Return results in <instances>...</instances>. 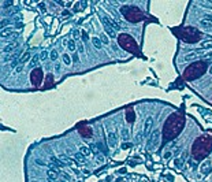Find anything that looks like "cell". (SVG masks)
Listing matches in <instances>:
<instances>
[{
    "label": "cell",
    "instance_id": "obj_1",
    "mask_svg": "<svg viewBox=\"0 0 212 182\" xmlns=\"http://www.w3.org/2000/svg\"><path fill=\"white\" fill-rule=\"evenodd\" d=\"M183 126H185V118L179 114H171L166 119V123L163 126V140H174L182 131Z\"/></svg>",
    "mask_w": 212,
    "mask_h": 182
},
{
    "label": "cell",
    "instance_id": "obj_2",
    "mask_svg": "<svg viewBox=\"0 0 212 182\" xmlns=\"http://www.w3.org/2000/svg\"><path fill=\"white\" fill-rule=\"evenodd\" d=\"M212 151V138L208 136H201L192 145V155L196 160H203Z\"/></svg>",
    "mask_w": 212,
    "mask_h": 182
},
{
    "label": "cell",
    "instance_id": "obj_3",
    "mask_svg": "<svg viewBox=\"0 0 212 182\" xmlns=\"http://www.w3.org/2000/svg\"><path fill=\"white\" fill-rule=\"evenodd\" d=\"M207 60H198V62L192 63L190 66L186 67V70L183 71V80L185 81H193L200 78L203 74H205L207 71Z\"/></svg>",
    "mask_w": 212,
    "mask_h": 182
},
{
    "label": "cell",
    "instance_id": "obj_4",
    "mask_svg": "<svg viewBox=\"0 0 212 182\" xmlns=\"http://www.w3.org/2000/svg\"><path fill=\"white\" fill-rule=\"evenodd\" d=\"M175 33L183 42H188V44H194V42H198L201 40V33L192 26L175 29Z\"/></svg>",
    "mask_w": 212,
    "mask_h": 182
},
{
    "label": "cell",
    "instance_id": "obj_5",
    "mask_svg": "<svg viewBox=\"0 0 212 182\" xmlns=\"http://www.w3.org/2000/svg\"><path fill=\"white\" fill-rule=\"evenodd\" d=\"M120 11H122L123 17L129 22H132V24H138V22H141L144 19L142 11L136 6H125L120 8Z\"/></svg>",
    "mask_w": 212,
    "mask_h": 182
},
{
    "label": "cell",
    "instance_id": "obj_6",
    "mask_svg": "<svg viewBox=\"0 0 212 182\" xmlns=\"http://www.w3.org/2000/svg\"><path fill=\"white\" fill-rule=\"evenodd\" d=\"M118 42L119 45L127 52H132V54H140V49H138V45L136 42V40L133 39L130 34H126V33H122L118 37Z\"/></svg>",
    "mask_w": 212,
    "mask_h": 182
},
{
    "label": "cell",
    "instance_id": "obj_7",
    "mask_svg": "<svg viewBox=\"0 0 212 182\" xmlns=\"http://www.w3.org/2000/svg\"><path fill=\"white\" fill-rule=\"evenodd\" d=\"M42 78H44L42 77V70L40 69V67H36L33 71L30 73V82H32L34 86H39V85L41 84Z\"/></svg>",
    "mask_w": 212,
    "mask_h": 182
},
{
    "label": "cell",
    "instance_id": "obj_8",
    "mask_svg": "<svg viewBox=\"0 0 212 182\" xmlns=\"http://www.w3.org/2000/svg\"><path fill=\"white\" fill-rule=\"evenodd\" d=\"M101 22H103V26H104V30L107 32V34L110 37H115L117 36V30L114 29L112 26H111V24H110V21H108V17H103L101 18Z\"/></svg>",
    "mask_w": 212,
    "mask_h": 182
},
{
    "label": "cell",
    "instance_id": "obj_9",
    "mask_svg": "<svg viewBox=\"0 0 212 182\" xmlns=\"http://www.w3.org/2000/svg\"><path fill=\"white\" fill-rule=\"evenodd\" d=\"M159 137H160V133H159V130H153V133H152V136H151V138H149V144H148V149H155L156 148V145H157V140H159Z\"/></svg>",
    "mask_w": 212,
    "mask_h": 182
},
{
    "label": "cell",
    "instance_id": "obj_10",
    "mask_svg": "<svg viewBox=\"0 0 212 182\" xmlns=\"http://www.w3.org/2000/svg\"><path fill=\"white\" fill-rule=\"evenodd\" d=\"M107 140H108V145H110V148H115V145H117V143H118L117 133H115V131H108Z\"/></svg>",
    "mask_w": 212,
    "mask_h": 182
},
{
    "label": "cell",
    "instance_id": "obj_11",
    "mask_svg": "<svg viewBox=\"0 0 212 182\" xmlns=\"http://www.w3.org/2000/svg\"><path fill=\"white\" fill-rule=\"evenodd\" d=\"M78 131H80V134L85 138H90L93 136V131L89 126H81V127L78 129Z\"/></svg>",
    "mask_w": 212,
    "mask_h": 182
},
{
    "label": "cell",
    "instance_id": "obj_12",
    "mask_svg": "<svg viewBox=\"0 0 212 182\" xmlns=\"http://www.w3.org/2000/svg\"><path fill=\"white\" fill-rule=\"evenodd\" d=\"M152 123H153V119L152 118H146L145 123H144V130H142V136H148L151 131V127H152Z\"/></svg>",
    "mask_w": 212,
    "mask_h": 182
},
{
    "label": "cell",
    "instance_id": "obj_13",
    "mask_svg": "<svg viewBox=\"0 0 212 182\" xmlns=\"http://www.w3.org/2000/svg\"><path fill=\"white\" fill-rule=\"evenodd\" d=\"M47 175H48V179H49V181H52V182L58 181V173H56V170L52 167V164H51V167H49V170H48Z\"/></svg>",
    "mask_w": 212,
    "mask_h": 182
},
{
    "label": "cell",
    "instance_id": "obj_14",
    "mask_svg": "<svg viewBox=\"0 0 212 182\" xmlns=\"http://www.w3.org/2000/svg\"><path fill=\"white\" fill-rule=\"evenodd\" d=\"M126 119H127V122L133 123L136 119V114H134V110L133 108H129V110H126Z\"/></svg>",
    "mask_w": 212,
    "mask_h": 182
},
{
    "label": "cell",
    "instance_id": "obj_15",
    "mask_svg": "<svg viewBox=\"0 0 212 182\" xmlns=\"http://www.w3.org/2000/svg\"><path fill=\"white\" fill-rule=\"evenodd\" d=\"M17 47H18V42H17V41H12V42H10L8 45L3 47V52H4V54H7V52H11V51H14Z\"/></svg>",
    "mask_w": 212,
    "mask_h": 182
},
{
    "label": "cell",
    "instance_id": "obj_16",
    "mask_svg": "<svg viewBox=\"0 0 212 182\" xmlns=\"http://www.w3.org/2000/svg\"><path fill=\"white\" fill-rule=\"evenodd\" d=\"M74 155V159L78 162V163H81V164H84L85 163V160H86V156H84L82 153H73Z\"/></svg>",
    "mask_w": 212,
    "mask_h": 182
},
{
    "label": "cell",
    "instance_id": "obj_17",
    "mask_svg": "<svg viewBox=\"0 0 212 182\" xmlns=\"http://www.w3.org/2000/svg\"><path fill=\"white\" fill-rule=\"evenodd\" d=\"M51 85H54V75H52V74H48V75H47V81H45L44 88L47 89V88H49Z\"/></svg>",
    "mask_w": 212,
    "mask_h": 182
},
{
    "label": "cell",
    "instance_id": "obj_18",
    "mask_svg": "<svg viewBox=\"0 0 212 182\" xmlns=\"http://www.w3.org/2000/svg\"><path fill=\"white\" fill-rule=\"evenodd\" d=\"M39 60H40V55H34V56L30 59L29 66H30V67H36L37 63H39Z\"/></svg>",
    "mask_w": 212,
    "mask_h": 182
},
{
    "label": "cell",
    "instance_id": "obj_19",
    "mask_svg": "<svg viewBox=\"0 0 212 182\" xmlns=\"http://www.w3.org/2000/svg\"><path fill=\"white\" fill-rule=\"evenodd\" d=\"M51 162L56 166V167H63V166H66V164L63 163V162H60L58 158H55V156H51Z\"/></svg>",
    "mask_w": 212,
    "mask_h": 182
},
{
    "label": "cell",
    "instance_id": "obj_20",
    "mask_svg": "<svg viewBox=\"0 0 212 182\" xmlns=\"http://www.w3.org/2000/svg\"><path fill=\"white\" fill-rule=\"evenodd\" d=\"M92 44L95 45L97 49H101V47H103V44H101V41H100V39H97V37H93V39H92Z\"/></svg>",
    "mask_w": 212,
    "mask_h": 182
},
{
    "label": "cell",
    "instance_id": "obj_21",
    "mask_svg": "<svg viewBox=\"0 0 212 182\" xmlns=\"http://www.w3.org/2000/svg\"><path fill=\"white\" fill-rule=\"evenodd\" d=\"M209 170H211V163H209V162H205V163L201 166V173L205 174V173H208Z\"/></svg>",
    "mask_w": 212,
    "mask_h": 182
},
{
    "label": "cell",
    "instance_id": "obj_22",
    "mask_svg": "<svg viewBox=\"0 0 212 182\" xmlns=\"http://www.w3.org/2000/svg\"><path fill=\"white\" fill-rule=\"evenodd\" d=\"M80 152L82 153L84 156H86V158L90 155V149L88 148V146H81V148H80Z\"/></svg>",
    "mask_w": 212,
    "mask_h": 182
},
{
    "label": "cell",
    "instance_id": "obj_23",
    "mask_svg": "<svg viewBox=\"0 0 212 182\" xmlns=\"http://www.w3.org/2000/svg\"><path fill=\"white\" fill-rule=\"evenodd\" d=\"M108 21H110L111 26H112V27H114V29H115V30H119V29H120V25L118 24L117 21H114V19H112V18H110V17H108Z\"/></svg>",
    "mask_w": 212,
    "mask_h": 182
},
{
    "label": "cell",
    "instance_id": "obj_24",
    "mask_svg": "<svg viewBox=\"0 0 212 182\" xmlns=\"http://www.w3.org/2000/svg\"><path fill=\"white\" fill-rule=\"evenodd\" d=\"M19 37V33H17V32H12L11 34H8V36H6V37H3V40L4 39H8V40H17Z\"/></svg>",
    "mask_w": 212,
    "mask_h": 182
},
{
    "label": "cell",
    "instance_id": "obj_25",
    "mask_svg": "<svg viewBox=\"0 0 212 182\" xmlns=\"http://www.w3.org/2000/svg\"><path fill=\"white\" fill-rule=\"evenodd\" d=\"M59 159H60V160H62L64 164H71V163H73V162L70 160V159L67 158L66 155H63V153H62V155H59Z\"/></svg>",
    "mask_w": 212,
    "mask_h": 182
},
{
    "label": "cell",
    "instance_id": "obj_26",
    "mask_svg": "<svg viewBox=\"0 0 212 182\" xmlns=\"http://www.w3.org/2000/svg\"><path fill=\"white\" fill-rule=\"evenodd\" d=\"M29 56H30V51H26L23 55H22L21 59H19V63H25L27 59H29Z\"/></svg>",
    "mask_w": 212,
    "mask_h": 182
},
{
    "label": "cell",
    "instance_id": "obj_27",
    "mask_svg": "<svg viewBox=\"0 0 212 182\" xmlns=\"http://www.w3.org/2000/svg\"><path fill=\"white\" fill-rule=\"evenodd\" d=\"M67 48H69V49H70L71 52H75V49H77V45H75V44H74V41L71 40V41L67 42Z\"/></svg>",
    "mask_w": 212,
    "mask_h": 182
},
{
    "label": "cell",
    "instance_id": "obj_28",
    "mask_svg": "<svg viewBox=\"0 0 212 182\" xmlns=\"http://www.w3.org/2000/svg\"><path fill=\"white\" fill-rule=\"evenodd\" d=\"M17 55H18V54H11V55H8V56H6V58H4V62H8V60L15 59V58H17Z\"/></svg>",
    "mask_w": 212,
    "mask_h": 182
},
{
    "label": "cell",
    "instance_id": "obj_29",
    "mask_svg": "<svg viewBox=\"0 0 212 182\" xmlns=\"http://www.w3.org/2000/svg\"><path fill=\"white\" fill-rule=\"evenodd\" d=\"M63 60H64V63H66V64H70V63H71L70 56H69V55H66V54H63Z\"/></svg>",
    "mask_w": 212,
    "mask_h": 182
},
{
    "label": "cell",
    "instance_id": "obj_30",
    "mask_svg": "<svg viewBox=\"0 0 212 182\" xmlns=\"http://www.w3.org/2000/svg\"><path fill=\"white\" fill-rule=\"evenodd\" d=\"M201 48H212V41H207V42H203V45H201Z\"/></svg>",
    "mask_w": 212,
    "mask_h": 182
},
{
    "label": "cell",
    "instance_id": "obj_31",
    "mask_svg": "<svg viewBox=\"0 0 212 182\" xmlns=\"http://www.w3.org/2000/svg\"><path fill=\"white\" fill-rule=\"evenodd\" d=\"M122 137H123V140H127V138H129V131L126 130V129H123V130H122Z\"/></svg>",
    "mask_w": 212,
    "mask_h": 182
},
{
    "label": "cell",
    "instance_id": "obj_32",
    "mask_svg": "<svg viewBox=\"0 0 212 182\" xmlns=\"http://www.w3.org/2000/svg\"><path fill=\"white\" fill-rule=\"evenodd\" d=\"M47 56H48V52L47 51H42L41 54H40V59H41V60H45V59H47Z\"/></svg>",
    "mask_w": 212,
    "mask_h": 182
},
{
    "label": "cell",
    "instance_id": "obj_33",
    "mask_svg": "<svg viewBox=\"0 0 212 182\" xmlns=\"http://www.w3.org/2000/svg\"><path fill=\"white\" fill-rule=\"evenodd\" d=\"M49 56H51V59H52V60H56V58H58V52L54 49V51L51 52V55H49Z\"/></svg>",
    "mask_w": 212,
    "mask_h": 182
},
{
    "label": "cell",
    "instance_id": "obj_34",
    "mask_svg": "<svg viewBox=\"0 0 212 182\" xmlns=\"http://www.w3.org/2000/svg\"><path fill=\"white\" fill-rule=\"evenodd\" d=\"M90 149H92L93 152L96 153V155H99V149H97V146H96L95 144H92V145H90Z\"/></svg>",
    "mask_w": 212,
    "mask_h": 182
},
{
    "label": "cell",
    "instance_id": "obj_35",
    "mask_svg": "<svg viewBox=\"0 0 212 182\" xmlns=\"http://www.w3.org/2000/svg\"><path fill=\"white\" fill-rule=\"evenodd\" d=\"M96 158H97V160H99L100 163H103V162H104V156L100 155V153H99V155H96Z\"/></svg>",
    "mask_w": 212,
    "mask_h": 182
},
{
    "label": "cell",
    "instance_id": "obj_36",
    "mask_svg": "<svg viewBox=\"0 0 212 182\" xmlns=\"http://www.w3.org/2000/svg\"><path fill=\"white\" fill-rule=\"evenodd\" d=\"M7 24H10V21H8V19H3V21H2V27H3V29H4V26H6Z\"/></svg>",
    "mask_w": 212,
    "mask_h": 182
},
{
    "label": "cell",
    "instance_id": "obj_37",
    "mask_svg": "<svg viewBox=\"0 0 212 182\" xmlns=\"http://www.w3.org/2000/svg\"><path fill=\"white\" fill-rule=\"evenodd\" d=\"M101 41L104 42V44H108V39H107V36H104V34H103V36H101Z\"/></svg>",
    "mask_w": 212,
    "mask_h": 182
},
{
    "label": "cell",
    "instance_id": "obj_38",
    "mask_svg": "<svg viewBox=\"0 0 212 182\" xmlns=\"http://www.w3.org/2000/svg\"><path fill=\"white\" fill-rule=\"evenodd\" d=\"M82 39H84L85 41H86V40L89 39V36H88V33H86V32H82Z\"/></svg>",
    "mask_w": 212,
    "mask_h": 182
},
{
    "label": "cell",
    "instance_id": "obj_39",
    "mask_svg": "<svg viewBox=\"0 0 212 182\" xmlns=\"http://www.w3.org/2000/svg\"><path fill=\"white\" fill-rule=\"evenodd\" d=\"M36 163H37V164H40V166H45V163H44V162H42V160H40V159H37V160H36Z\"/></svg>",
    "mask_w": 212,
    "mask_h": 182
},
{
    "label": "cell",
    "instance_id": "obj_40",
    "mask_svg": "<svg viewBox=\"0 0 212 182\" xmlns=\"http://www.w3.org/2000/svg\"><path fill=\"white\" fill-rule=\"evenodd\" d=\"M78 51H80V52H84V47H82V44H78Z\"/></svg>",
    "mask_w": 212,
    "mask_h": 182
},
{
    "label": "cell",
    "instance_id": "obj_41",
    "mask_svg": "<svg viewBox=\"0 0 212 182\" xmlns=\"http://www.w3.org/2000/svg\"><path fill=\"white\" fill-rule=\"evenodd\" d=\"M73 36H74V39H78V30H74V33H73Z\"/></svg>",
    "mask_w": 212,
    "mask_h": 182
},
{
    "label": "cell",
    "instance_id": "obj_42",
    "mask_svg": "<svg viewBox=\"0 0 212 182\" xmlns=\"http://www.w3.org/2000/svg\"><path fill=\"white\" fill-rule=\"evenodd\" d=\"M63 177H64V179H66V181H69V179H70V175H69V174H66V173L63 174Z\"/></svg>",
    "mask_w": 212,
    "mask_h": 182
},
{
    "label": "cell",
    "instance_id": "obj_43",
    "mask_svg": "<svg viewBox=\"0 0 212 182\" xmlns=\"http://www.w3.org/2000/svg\"><path fill=\"white\" fill-rule=\"evenodd\" d=\"M205 59H207V60H208V59H212V52H211V54H208V55H207V56H205Z\"/></svg>",
    "mask_w": 212,
    "mask_h": 182
},
{
    "label": "cell",
    "instance_id": "obj_44",
    "mask_svg": "<svg viewBox=\"0 0 212 182\" xmlns=\"http://www.w3.org/2000/svg\"><path fill=\"white\" fill-rule=\"evenodd\" d=\"M22 71V66H19V67H17V73H21Z\"/></svg>",
    "mask_w": 212,
    "mask_h": 182
},
{
    "label": "cell",
    "instance_id": "obj_45",
    "mask_svg": "<svg viewBox=\"0 0 212 182\" xmlns=\"http://www.w3.org/2000/svg\"><path fill=\"white\" fill-rule=\"evenodd\" d=\"M11 2H6V3H4V7H7V6H11Z\"/></svg>",
    "mask_w": 212,
    "mask_h": 182
},
{
    "label": "cell",
    "instance_id": "obj_46",
    "mask_svg": "<svg viewBox=\"0 0 212 182\" xmlns=\"http://www.w3.org/2000/svg\"><path fill=\"white\" fill-rule=\"evenodd\" d=\"M164 158H166V159H168V158H170V152H166V155H164Z\"/></svg>",
    "mask_w": 212,
    "mask_h": 182
},
{
    "label": "cell",
    "instance_id": "obj_47",
    "mask_svg": "<svg viewBox=\"0 0 212 182\" xmlns=\"http://www.w3.org/2000/svg\"><path fill=\"white\" fill-rule=\"evenodd\" d=\"M209 71H211V73H212V64H211V67H209Z\"/></svg>",
    "mask_w": 212,
    "mask_h": 182
},
{
    "label": "cell",
    "instance_id": "obj_48",
    "mask_svg": "<svg viewBox=\"0 0 212 182\" xmlns=\"http://www.w3.org/2000/svg\"><path fill=\"white\" fill-rule=\"evenodd\" d=\"M60 182H64V181H60Z\"/></svg>",
    "mask_w": 212,
    "mask_h": 182
}]
</instances>
